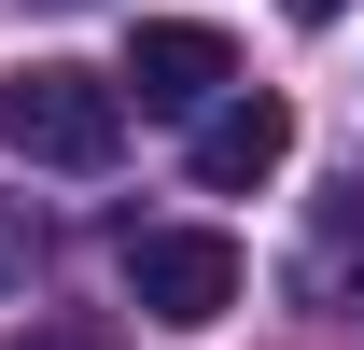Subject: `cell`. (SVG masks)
I'll use <instances>...</instances> for the list:
<instances>
[{"mask_svg": "<svg viewBox=\"0 0 364 350\" xmlns=\"http://www.w3.org/2000/svg\"><path fill=\"white\" fill-rule=\"evenodd\" d=\"M294 14H309V28H322V14H350V0H294Z\"/></svg>", "mask_w": 364, "mask_h": 350, "instance_id": "cell-8", "label": "cell"}, {"mask_svg": "<svg viewBox=\"0 0 364 350\" xmlns=\"http://www.w3.org/2000/svg\"><path fill=\"white\" fill-rule=\"evenodd\" d=\"M0 154H28V169H112L127 154V85L70 70V56L0 70Z\"/></svg>", "mask_w": 364, "mask_h": 350, "instance_id": "cell-1", "label": "cell"}, {"mask_svg": "<svg viewBox=\"0 0 364 350\" xmlns=\"http://www.w3.org/2000/svg\"><path fill=\"white\" fill-rule=\"evenodd\" d=\"M225 85H238L225 28H196V14H140V28H127V98H140V112H210Z\"/></svg>", "mask_w": 364, "mask_h": 350, "instance_id": "cell-3", "label": "cell"}, {"mask_svg": "<svg viewBox=\"0 0 364 350\" xmlns=\"http://www.w3.org/2000/svg\"><path fill=\"white\" fill-rule=\"evenodd\" d=\"M322 308H364V182H336L322 196V224H309V266H294Z\"/></svg>", "mask_w": 364, "mask_h": 350, "instance_id": "cell-5", "label": "cell"}, {"mask_svg": "<svg viewBox=\"0 0 364 350\" xmlns=\"http://www.w3.org/2000/svg\"><path fill=\"white\" fill-rule=\"evenodd\" d=\"M127 295L168 322V336H210L238 308V238L225 224H127Z\"/></svg>", "mask_w": 364, "mask_h": 350, "instance_id": "cell-2", "label": "cell"}, {"mask_svg": "<svg viewBox=\"0 0 364 350\" xmlns=\"http://www.w3.org/2000/svg\"><path fill=\"white\" fill-rule=\"evenodd\" d=\"M0 350H98L85 322H28V336H0Z\"/></svg>", "mask_w": 364, "mask_h": 350, "instance_id": "cell-7", "label": "cell"}, {"mask_svg": "<svg viewBox=\"0 0 364 350\" xmlns=\"http://www.w3.org/2000/svg\"><path fill=\"white\" fill-rule=\"evenodd\" d=\"M28 266H43V238H28V211H14V196H0V295H14V280H28Z\"/></svg>", "mask_w": 364, "mask_h": 350, "instance_id": "cell-6", "label": "cell"}, {"mask_svg": "<svg viewBox=\"0 0 364 350\" xmlns=\"http://www.w3.org/2000/svg\"><path fill=\"white\" fill-rule=\"evenodd\" d=\"M280 154H294V98H210L196 112V182L210 196H252Z\"/></svg>", "mask_w": 364, "mask_h": 350, "instance_id": "cell-4", "label": "cell"}]
</instances>
